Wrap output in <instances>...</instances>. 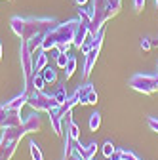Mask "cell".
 <instances>
[{"mask_svg": "<svg viewBox=\"0 0 158 160\" xmlns=\"http://www.w3.org/2000/svg\"><path fill=\"white\" fill-rule=\"evenodd\" d=\"M12 31L29 46L31 52L38 50L44 36L53 29L55 21L50 17H12Z\"/></svg>", "mask_w": 158, "mask_h": 160, "instance_id": "obj_1", "label": "cell"}, {"mask_svg": "<svg viewBox=\"0 0 158 160\" xmlns=\"http://www.w3.org/2000/svg\"><path fill=\"white\" fill-rule=\"evenodd\" d=\"M36 112H40V111H52L57 103H55V99H53V95H48V93H44V92H38V90H34V93L32 95H29V101H27Z\"/></svg>", "mask_w": 158, "mask_h": 160, "instance_id": "obj_2", "label": "cell"}, {"mask_svg": "<svg viewBox=\"0 0 158 160\" xmlns=\"http://www.w3.org/2000/svg\"><path fill=\"white\" fill-rule=\"evenodd\" d=\"M131 88L137 90V92H145V93H151L154 90H158V74H152V76H141L137 74L131 78Z\"/></svg>", "mask_w": 158, "mask_h": 160, "instance_id": "obj_3", "label": "cell"}, {"mask_svg": "<svg viewBox=\"0 0 158 160\" xmlns=\"http://www.w3.org/2000/svg\"><path fill=\"white\" fill-rule=\"evenodd\" d=\"M21 126V118H19V111H10L4 105L0 107V128H13Z\"/></svg>", "mask_w": 158, "mask_h": 160, "instance_id": "obj_4", "label": "cell"}, {"mask_svg": "<svg viewBox=\"0 0 158 160\" xmlns=\"http://www.w3.org/2000/svg\"><path fill=\"white\" fill-rule=\"evenodd\" d=\"M78 103H88V105H93L97 103V92L93 90V84H80V88H78L74 92Z\"/></svg>", "mask_w": 158, "mask_h": 160, "instance_id": "obj_5", "label": "cell"}, {"mask_svg": "<svg viewBox=\"0 0 158 160\" xmlns=\"http://www.w3.org/2000/svg\"><path fill=\"white\" fill-rule=\"evenodd\" d=\"M48 65V55L42 48H38L32 52V71L34 72H42V69Z\"/></svg>", "mask_w": 158, "mask_h": 160, "instance_id": "obj_6", "label": "cell"}, {"mask_svg": "<svg viewBox=\"0 0 158 160\" xmlns=\"http://www.w3.org/2000/svg\"><path fill=\"white\" fill-rule=\"evenodd\" d=\"M21 126L25 128L27 133H31V132H38V130H40V116H38V112L29 114V116L23 120V122H21Z\"/></svg>", "mask_w": 158, "mask_h": 160, "instance_id": "obj_7", "label": "cell"}, {"mask_svg": "<svg viewBox=\"0 0 158 160\" xmlns=\"http://www.w3.org/2000/svg\"><path fill=\"white\" fill-rule=\"evenodd\" d=\"M27 101H29V95H27V92H23L21 95H17V97L12 99V101H8L4 107L10 109V111H21V107H23Z\"/></svg>", "mask_w": 158, "mask_h": 160, "instance_id": "obj_8", "label": "cell"}, {"mask_svg": "<svg viewBox=\"0 0 158 160\" xmlns=\"http://www.w3.org/2000/svg\"><path fill=\"white\" fill-rule=\"evenodd\" d=\"M44 84H46V80H44L42 72H32L29 86H32V88H34V90H38V92H42V90H44Z\"/></svg>", "mask_w": 158, "mask_h": 160, "instance_id": "obj_9", "label": "cell"}, {"mask_svg": "<svg viewBox=\"0 0 158 160\" xmlns=\"http://www.w3.org/2000/svg\"><path fill=\"white\" fill-rule=\"evenodd\" d=\"M42 76H44V80H46V84H53L55 80H57V72H55V69L53 67H44L42 69Z\"/></svg>", "mask_w": 158, "mask_h": 160, "instance_id": "obj_10", "label": "cell"}, {"mask_svg": "<svg viewBox=\"0 0 158 160\" xmlns=\"http://www.w3.org/2000/svg\"><path fill=\"white\" fill-rule=\"evenodd\" d=\"M76 71V57L69 53V59H67V65H65V78H71Z\"/></svg>", "mask_w": 158, "mask_h": 160, "instance_id": "obj_11", "label": "cell"}, {"mask_svg": "<svg viewBox=\"0 0 158 160\" xmlns=\"http://www.w3.org/2000/svg\"><path fill=\"white\" fill-rule=\"evenodd\" d=\"M53 99H55V103H57V105H65V101L69 99V97H67V90H65V86H59V88H57Z\"/></svg>", "mask_w": 158, "mask_h": 160, "instance_id": "obj_12", "label": "cell"}, {"mask_svg": "<svg viewBox=\"0 0 158 160\" xmlns=\"http://www.w3.org/2000/svg\"><path fill=\"white\" fill-rule=\"evenodd\" d=\"M99 126H101V114L99 112H93L90 116V130L91 132H97V130H99Z\"/></svg>", "mask_w": 158, "mask_h": 160, "instance_id": "obj_13", "label": "cell"}, {"mask_svg": "<svg viewBox=\"0 0 158 160\" xmlns=\"http://www.w3.org/2000/svg\"><path fill=\"white\" fill-rule=\"evenodd\" d=\"M29 149H31V156H32V160H44L40 147H38L34 141H31V143H29Z\"/></svg>", "mask_w": 158, "mask_h": 160, "instance_id": "obj_14", "label": "cell"}, {"mask_svg": "<svg viewBox=\"0 0 158 160\" xmlns=\"http://www.w3.org/2000/svg\"><path fill=\"white\" fill-rule=\"evenodd\" d=\"M67 59H69V52H61L57 57H55V63H57V67H61V69H65V65H67Z\"/></svg>", "mask_w": 158, "mask_h": 160, "instance_id": "obj_15", "label": "cell"}, {"mask_svg": "<svg viewBox=\"0 0 158 160\" xmlns=\"http://www.w3.org/2000/svg\"><path fill=\"white\" fill-rule=\"evenodd\" d=\"M95 151H97V143H90L88 147H84V158H86V160H90V158H93V154H95Z\"/></svg>", "mask_w": 158, "mask_h": 160, "instance_id": "obj_16", "label": "cell"}, {"mask_svg": "<svg viewBox=\"0 0 158 160\" xmlns=\"http://www.w3.org/2000/svg\"><path fill=\"white\" fill-rule=\"evenodd\" d=\"M114 151H116V149H114V145H112L111 141H105V143H103V154H105L107 158H111Z\"/></svg>", "mask_w": 158, "mask_h": 160, "instance_id": "obj_17", "label": "cell"}, {"mask_svg": "<svg viewBox=\"0 0 158 160\" xmlns=\"http://www.w3.org/2000/svg\"><path fill=\"white\" fill-rule=\"evenodd\" d=\"M133 8H135V12H141L145 8V0H133Z\"/></svg>", "mask_w": 158, "mask_h": 160, "instance_id": "obj_18", "label": "cell"}, {"mask_svg": "<svg viewBox=\"0 0 158 160\" xmlns=\"http://www.w3.org/2000/svg\"><path fill=\"white\" fill-rule=\"evenodd\" d=\"M141 48H143V50H151V48H152L151 38H141Z\"/></svg>", "mask_w": 158, "mask_h": 160, "instance_id": "obj_19", "label": "cell"}, {"mask_svg": "<svg viewBox=\"0 0 158 160\" xmlns=\"http://www.w3.org/2000/svg\"><path fill=\"white\" fill-rule=\"evenodd\" d=\"M69 160H86L80 152H78V151H72L71 154H69Z\"/></svg>", "mask_w": 158, "mask_h": 160, "instance_id": "obj_20", "label": "cell"}, {"mask_svg": "<svg viewBox=\"0 0 158 160\" xmlns=\"http://www.w3.org/2000/svg\"><path fill=\"white\" fill-rule=\"evenodd\" d=\"M149 126H151V128H152L154 132H158V120H154V118H151V120H149Z\"/></svg>", "mask_w": 158, "mask_h": 160, "instance_id": "obj_21", "label": "cell"}, {"mask_svg": "<svg viewBox=\"0 0 158 160\" xmlns=\"http://www.w3.org/2000/svg\"><path fill=\"white\" fill-rule=\"evenodd\" d=\"M88 2V0H76V6H84Z\"/></svg>", "mask_w": 158, "mask_h": 160, "instance_id": "obj_22", "label": "cell"}, {"mask_svg": "<svg viewBox=\"0 0 158 160\" xmlns=\"http://www.w3.org/2000/svg\"><path fill=\"white\" fill-rule=\"evenodd\" d=\"M152 46H158V36H156V40H152Z\"/></svg>", "mask_w": 158, "mask_h": 160, "instance_id": "obj_23", "label": "cell"}, {"mask_svg": "<svg viewBox=\"0 0 158 160\" xmlns=\"http://www.w3.org/2000/svg\"><path fill=\"white\" fill-rule=\"evenodd\" d=\"M0 57H2V42H0Z\"/></svg>", "mask_w": 158, "mask_h": 160, "instance_id": "obj_24", "label": "cell"}, {"mask_svg": "<svg viewBox=\"0 0 158 160\" xmlns=\"http://www.w3.org/2000/svg\"><path fill=\"white\" fill-rule=\"evenodd\" d=\"M90 160H93V158H90Z\"/></svg>", "mask_w": 158, "mask_h": 160, "instance_id": "obj_25", "label": "cell"}]
</instances>
